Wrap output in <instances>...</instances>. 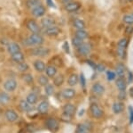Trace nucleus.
Wrapping results in <instances>:
<instances>
[{
    "label": "nucleus",
    "instance_id": "obj_37",
    "mask_svg": "<svg viewBox=\"0 0 133 133\" xmlns=\"http://www.w3.org/2000/svg\"><path fill=\"white\" fill-rule=\"evenodd\" d=\"M90 130V127L85 123H81L77 126L76 128V133L78 132H83V131H88Z\"/></svg>",
    "mask_w": 133,
    "mask_h": 133
},
{
    "label": "nucleus",
    "instance_id": "obj_1",
    "mask_svg": "<svg viewBox=\"0 0 133 133\" xmlns=\"http://www.w3.org/2000/svg\"><path fill=\"white\" fill-rule=\"evenodd\" d=\"M44 42V38L42 37L40 34H32L29 38H26L25 43L28 46H33V47H38L42 46Z\"/></svg>",
    "mask_w": 133,
    "mask_h": 133
},
{
    "label": "nucleus",
    "instance_id": "obj_38",
    "mask_svg": "<svg viewBox=\"0 0 133 133\" xmlns=\"http://www.w3.org/2000/svg\"><path fill=\"white\" fill-rule=\"evenodd\" d=\"M83 40L80 39V38H78L77 37H76V36H75V37L72 38V45L76 48H78L79 47H80L81 45L83 44Z\"/></svg>",
    "mask_w": 133,
    "mask_h": 133
},
{
    "label": "nucleus",
    "instance_id": "obj_36",
    "mask_svg": "<svg viewBox=\"0 0 133 133\" xmlns=\"http://www.w3.org/2000/svg\"><path fill=\"white\" fill-rule=\"evenodd\" d=\"M38 83H39L41 86L45 87V86L49 83L48 77H47L46 75H40V76L38 77Z\"/></svg>",
    "mask_w": 133,
    "mask_h": 133
},
{
    "label": "nucleus",
    "instance_id": "obj_10",
    "mask_svg": "<svg viewBox=\"0 0 133 133\" xmlns=\"http://www.w3.org/2000/svg\"><path fill=\"white\" fill-rule=\"evenodd\" d=\"M59 32H61V30L56 25L46 28V29L44 30V33L46 36H48V37H55V36H58L59 34Z\"/></svg>",
    "mask_w": 133,
    "mask_h": 133
},
{
    "label": "nucleus",
    "instance_id": "obj_45",
    "mask_svg": "<svg viewBox=\"0 0 133 133\" xmlns=\"http://www.w3.org/2000/svg\"><path fill=\"white\" fill-rule=\"evenodd\" d=\"M86 63L89 64L91 67L93 68L94 70H96V67H97V64H96L95 63H94L93 61H91V60H86Z\"/></svg>",
    "mask_w": 133,
    "mask_h": 133
},
{
    "label": "nucleus",
    "instance_id": "obj_32",
    "mask_svg": "<svg viewBox=\"0 0 133 133\" xmlns=\"http://www.w3.org/2000/svg\"><path fill=\"white\" fill-rule=\"evenodd\" d=\"M123 21L126 25H133V15L132 14H126L123 17Z\"/></svg>",
    "mask_w": 133,
    "mask_h": 133
},
{
    "label": "nucleus",
    "instance_id": "obj_8",
    "mask_svg": "<svg viewBox=\"0 0 133 133\" xmlns=\"http://www.w3.org/2000/svg\"><path fill=\"white\" fill-rule=\"evenodd\" d=\"M18 83L14 79H9L4 83V89L7 92H12L17 89Z\"/></svg>",
    "mask_w": 133,
    "mask_h": 133
},
{
    "label": "nucleus",
    "instance_id": "obj_14",
    "mask_svg": "<svg viewBox=\"0 0 133 133\" xmlns=\"http://www.w3.org/2000/svg\"><path fill=\"white\" fill-rule=\"evenodd\" d=\"M54 25H55V20L53 18H51V17H44L41 21V26L44 29L54 26Z\"/></svg>",
    "mask_w": 133,
    "mask_h": 133
},
{
    "label": "nucleus",
    "instance_id": "obj_46",
    "mask_svg": "<svg viewBox=\"0 0 133 133\" xmlns=\"http://www.w3.org/2000/svg\"><path fill=\"white\" fill-rule=\"evenodd\" d=\"M118 97H119V99H121V100H124V99H125V97H126V93H125V91H120Z\"/></svg>",
    "mask_w": 133,
    "mask_h": 133
},
{
    "label": "nucleus",
    "instance_id": "obj_29",
    "mask_svg": "<svg viewBox=\"0 0 133 133\" xmlns=\"http://www.w3.org/2000/svg\"><path fill=\"white\" fill-rule=\"evenodd\" d=\"M115 73L119 77H123L124 73H125V66L123 65V63H120L117 64L116 68H115Z\"/></svg>",
    "mask_w": 133,
    "mask_h": 133
},
{
    "label": "nucleus",
    "instance_id": "obj_55",
    "mask_svg": "<svg viewBox=\"0 0 133 133\" xmlns=\"http://www.w3.org/2000/svg\"><path fill=\"white\" fill-rule=\"evenodd\" d=\"M131 14H132V15H133V12H132V13H131Z\"/></svg>",
    "mask_w": 133,
    "mask_h": 133
},
{
    "label": "nucleus",
    "instance_id": "obj_24",
    "mask_svg": "<svg viewBox=\"0 0 133 133\" xmlns=\"http://www.w3.org/2000/svg\"><path fill=\"white\" fill-rule=\"evenodd\" d=\"M113 112L115 113H116V114H118V113H121L123 112L124 110V105L123 104L122 102H116L115 103V104L113 105Z\"/></svg>",
    "mask_w": 133,
    "mask_h": 133
},
{
    "label": "nucleus",
    "instance_id": "obj_27",
    "mask_svg": "<svg viewBox=\"0 0 133 133\" xmlns=\"http://www.w3.org/2000/svg\"><path fill=\"white\" fill-rule=\"evenodd\" d=\"M11 101V97L6 92H0V105H7Z\"/></svg>",
    "mask_w": 133,
    "mask_h": 133
},
{
    "label": "nucleus",
    "instance_id": "obj_3",
    "mask_svg": "<svg viewBox=\"0 0 133 133\" xmlns=\"http://www.w3.org/2000/svg\"><path fill=\"white\" fill-rule=\"evenodd\" d=\"M31 54L33 55H36V56L44 57V56H47V55L50 54V49L44 48V47H43V46L35 47V48L31 50Z\"/></svg>",
    "mask_w": 133,
    "mask_h": 133
},
{
    "label": "nucleus",
    "instance_id": "obj_31",
    "mask_svg": "<svg viewBox=\"0 0 133 133\" xmlns=\"http://www.w3.org/2000/svg\"><path fill=\"white\" fill-rule=\"evenodd\" d=\"M19 106H20V109L23 112H29L31 110V106L29 104L26 100H21L19 104Z\"/></svg>",
    "mask_w": 133,
    "mask_h": 133
},
{
    "label": "nucleus",
    "instance_id": "obj_28",
    "mask_svg": "<svg viewBox=\"0 0 133 133\" xmlns=\"http://www.w3.org/2000/svg\"><path fill=\"white\" fill-rule=\"evenodd\" d=\"M53 78H54V79H53V84H54V86L61 87V86L63 84V82H64V75L58 74L57 76L55 75Z\"/></svg>",
    "mask_w": 133,
    "mask_h": 133
},
{
    "label": "nucleus",
    "instance_id": "obj_17",
    "mask_svg": "<svg viewBox=\"0 0 133 133\" xmlns=\"http://www.w3.org/2000/svg\"><path fill=\"white\" fill-rule=\"evenodd\" d=\"M49 107L50 105L47 101H42L39 105L37 106V112L41 114H44L49 111Z\"/></svg>",
    "mask_w": 133,
    "mask_h": 133
},
{
    "label": "nucleus",
    "instance_id": "obj_6",
    "mask_svg": "<svg viewBox=\"0 0 133 133\" xmlns=\"http://www.w3.org/2000/svg\"><path fill=\"white\" fill-rule=\"evenodd\" d=\"M45 126L51 131H56L59 130V122L54 118H48L45 121Z\"/></svg>",
    "mask_w": 133,
    "mask_h": 133
},
{
    "label": "nucleus",
    "instance_id": "obj_43",
    "mask_svg": "<svg viewBox=\"0 0 133 133\" xmlns=\"http://www.w3.org/2000/svg\"><path fill=\"white\" fill-rule=\"evenodd\" d=\"M79 81H80L82 88L84 89L85 86H86V80H85V77H84V75H83V73H81L80 76H79Z\"/></svg>",
    "mask_w": 133,
    "mask_h": 133
},
{
    "label": "nucleus",
    "instance_id": "obj_11",
    "mask_svg": "<svg viewBox=\"0 0 133 133\" xmlns=\"http://www.w3.org/2000/svg\"><path fill=\"white\" fill-rule=\"evenodd\" d=\"M91 92L95 96H102L105 93V88L102 84H100L99 82H96L92 85L91 87Z\"/></svg>",
    "mask_w": 133,
    "mask_h": 133
},
{
    "label": "nucleus",
    "instance_id": "obj_33",
    "mask_svg": "<svg viewBox=\"0 0 133 133\" xmlns=\"http://www.w3.org/2000/svg\"><path fill=\"white\" fill-rule=\"evenodd\" d=\"M54 91H55V89H54V86L51 85V84H47L45 87H44V92L47 96H52L54 94Z\"/></svg>",
    "mask_w": 133,
    "mask_h": 133
},
{
    "label": "nucleus",
    "instance_id": "obj_34",
    "mask_svg": "<svg viewBox=\"0 0 133 133\" xmlns=\"http://www.w3.org/2000/svg\"><path fill=\"white\" fill-rule=\"evenodd\" d=\"M22 80L27 83L28 85H31L34 82V78L30 73H25L22 75Z\"/></svg>",
    "mask_w": 133,
    "mask_h": 133
},
{
    "label": "nucleus",
    "instance_id": "obj_41",
    "mask_svg": "<svg viewBox=\"0 0 133 133\" xmlns=\"http://www.w3.org/2000/svg\"><path fill=\"white\" fill-rule=\"evenodd\" d=\"M115 72H112V71H107V78L109 81H112L114 80H115Z\"/></svg>",
    "mask_w": 133,
    "mask_h": 133
},
{
    "label": "nucleus",
    "instance_id": "obj_5",
    "mask_svg": "<svg viewBox=\"0 0 133 133\" xmlns=\"http://www.w3.org/2000/svg\"><path fill=\"white\" fill-rule=\"evenodd\" d=\"M31 13H32V15L36 18H41L46 14V8L44 7V5H43L42 4L39 5H37L36 7L33 8L31 10Z\"/></svg>",
    "mask_w": 133,
    "mask_h": 133
},
{
    "label": "nucleus",
    "instance_id": "obj_30",
    "mask_svg": "<svg viewBox=\"0 0 133 133\" xmlns=\"http://www.w3.org/2000/svg\"><path fill=\"white\" fill-rule=\"evenodd\" d=\"M41 0H27V3H26V5H27V7L29 8V9L32 10L33 8L36 7L37 5H41Z\"/></svg>",
    "mask_w": 133,
    "mask_h": 133
},
{
    "label": "nucleus",
    "instance_id": "obj_35",
    "mask_svg": "<svg viewBox=\"0 0 133 133\" xmlns=\"http://www.w3.org/2000/svg\"><path fill=\"white\" fill-rule=\"evenodd\" d=\"M116 54H117V56L119 57L120 59H122V60L125 59V57H126V49L123 48H120V47H117Z\"/></svg>",
    "mask_w": 133,
    "mask_h": 133
},
{
    "label": "nucleus",
    "instance_id": "obj_12",
    "mask_svg": "<svg viewBox=\"0 0 133 133\" xmlns=\"http://www.w3.org/2000/svg\"><path fill=\"white\" fill-rule=\"evenodd\" d=\"M81 8V4L76 1H72L65 5V10L68 13H74Z\"/></svg>",
    "mask_w": 133,
    "mask_h": 133
},
{
    "label": "nucleus",
    "instance_id": "obj_47",
    "mask_svg": "<svg viewBox=\"0 0 133 133\" xmlns=\"http://www.w3.org/2000/svg\"><path fill=\"white\" fill-rule=\"evenodd\" d=\"M133 81V74L131 72H130L129 71L128 72V82L129 83H131Z\"/></svg>",
    "mask_w": 133,
    "mask_h": 133
},
{
    "label": "nucleus",
    "instance_id": "obj_15",
    "mask_svg": "<svg viewBox=\"0 0 133 133\" xmlns=\"http://www.w3.org/2000/svg\"><path fill=\"white\" fill-rule=\"evenodd\" d=\"M115 86L119 89V91H125L126 88H127V82L123 79V77H119L115 80Z\"/></svg>",
    "mask_w": 133,
    "mask_h": 133
},
{
    "label": "nucleus",
    "instance_id": "obj_2",
    "mask_svg": "<svg viewBox=\"0 0 133 133\" xmlns=\"http://www.w3.org/2000/svg\"><path fill=\"white\" fill-rule=\"evenodd\" d=\"M90 109H91V116L95 118V119H100L104 115V111L102 110V108L98 106L97 103H92Z\"/></svg>",
    "mask_w": 133,
    "mask_h": 133
},
{
    "label": "nucleus",
    "instance_id": "obj_54",
    "mask_svg": "<svg viewBox=\"0 0 133 133\" xmlns=\"http://www.w3.org/2000/svg\"><path fill=\"white\" fill-rule=\"evenodd\" d=\"M78 133H89L88 131H83V132H78Z\"/></svg>",
    "mask_w": 133,
    "mask_h": 133
},
{
    "label": "nucleus",
    "instance_id": "obj_52",
    "mask_svg": "<svg viewBox=\"0 0 133 133\" xmlns=\"http://www.w3.org/2000/svg\"><path fill=\"white\" fill-rule=\"evenodd\" d=\"M73 0H62V4H63V5H66V4H68V3H70V2H72Z\"/></svg>",
    "mask_w": 133,
    "mask_h": 133
},
{
    "label": "nucleus",
    "instance_id": "obj_20",
    "mask_svg": "<svg viewBox=\"0 0 133 133\" xmlns=\"http://www.w3.org/2000/svg\"><path fill=\"white\" fill-rule=\"evenodd\" d=\"M44 72H45V74L48 78H53V77L57 74L58 71H57V68L55 67V66L48 65V66H46L45 71H44Z\"/></svg>",
    "mask_w": 133,
    "mask_h": 133
},
{
    "label": "nucleus",
    "instance_id": "obj_7",
    "mask_svg": "<svg viewBox=\"0 0 133 133\" xmlns=\"http://www.w3.org/2000/svg\"><path fill=\"white\" fill-rule=\"evenodd\" d=\"M77 49V52L83 56H87V55H90L91 51V46L90 43H83L80 47H79Z\"/></svg>",
    "mask_w": 133,
    "mask_h": 133
},
{
    "label": "nucleus",
    "instance_id": "obj_26",
    "mask_svg": "<svg viewBox=\"0 0 133 133\" xmlns=\"http://www.w3.org/2000/svg\"><path fill=\"white\" fill-rule=\"evenodd\" d=\"M78 81H79V76L76 73H73L70 75L69 78H68V83L70 87H75V86L78 83Z\"/></svg>",
    "mask_w": 133,
    "mask_h": 133
},
{
    "label": "nucleus",
    "instance_id": "obj_21",
    "mask_svg": "<svg viewBox=\"0 0 133 133\" xmlns=\"http://www.w3.org/2000/svg\"><path fill=\"white\" fill-rule=\"evenodd\" d=\"M12 55V61H14L17 63H22V62H24V60H25L24 54L21 52V51H20V52H17L15 54H12V55Z\"/></svg>",
    "mask_w": 133,
    "mask_h": 133
},
{
    "label": "nucleus",
    "instance_id": "obj_53",
    "mask_svg": "<svg viewBox=\"0 0 133 133\" xmlns=\"http://www.w3.org/2000/svg\"><path fill=\"white\" fill-rule=\"evenodd\" d=\"M128 3H133V0H126Z\"/></svg>",
    "mask_w": 133,
    "mask_h": 133
},
{
    "label": "nucleus",
    "instance_id": "obj_51",
    "mask_svg": "<svg viewBox=\"0 0 133 133\" xmlns=\"http://www.w3.org/2000/svg\"><path fill=\"white\" fill-rule=\"evenodd\" d=\"M129 95L131 96V97H133V87H131L129 89Z\"/></svg>",
    "mask_w": 133,
    "mask_h": 133
},
{
    "label": "nucleus",
    "instance_id": "obj_13",
    "mask_svg": "<svg viewBox=\"0 0 133 133\" xmlns=\"http://www.w3.org/2000/svg\"><path fill=\"white\" fill-rule=\"evenodd\" d=\"M5 116L6 118V120H7L8 122H10V123H14V122H16L17 120L19 119L18 113H17L15 111L11 110V109L5 111Z\"/></svg>",
    "mask_w": 133,
    "mask_h": 133
},
{
    "label": "nucleus",
    "instance_id": "obj_23",
    "mask_svg": "<svg viewBox=\"0 0 133 133\" xmlns=\"http://www.w3.org/2000/svg\"><path fill=\"white\" fill-rule=\"evenodd\" d=\"M75 36L80 38V39L84 40L89 38V33L85 30H76V32H75Z\"/></svg>",
    "mask_w": 133,
    "mask_h": 133
},
{
    "label": "nucleus",
    "instance_id": "obj_42",
    "mask_svg": "<svg viewBox=\"0 0 133 133\" xmlns=\"http://www.w3.org/2000/svg\"><path fill=\"white\" fill-rule=\"evenodd\" d=\"M133 33V25H127L124 30V34L126 36H130Z\"/></svg>",
    "mask_w": 133,
    "mask_h": 133
},
{
    "label": "nucleus",
    "instance_id": "obj_44",
    "mask_svg": "<svg viewBox=\"0 0 133 133\" xmlns=\"http://www.w3.org/2000/svg\"><path fill=\"white\" fill-rule=\"evenodd\" d=\"M96 70H97L98 72H105V71H106V66H105L103 63H98V64H97Z\"/></svg>",
    "mask_w": 133,
    "mask_h": 133
},
{
    "label": "nucleus",
    "instance_id": "obj_18",
    "mask_svg": "<svg viewBox=\"0 0 133 133\" xmlns=\"http://www.w3.org/2000/svg\"><path fill=\"white\" fill-rule=\"evenodd\" d=\"M75 96H76V90L73 89L72 88L66 89L62 91V96L66 99H72L75 97Z\"/></svg>",
    "mask_w": 133,
    "mask_h": 133
},
{
    "label": "nucleus",
    "instance_id": "obj_48",
    "mask_svg": "<svg viewBox=\"0 0 133 133\" xmlns=\"http://www.w3.org/2000/svg\"><path fill=\"white\" fill-rule=\"evenodd\" d=\"M63 48H64V50L66 51V53H69V46H68V41H65V43H64Z\"/></svg>",
    "mask_w": 133,
    "mask_h": 133
},
{
    "label": "nucleus",
    "instance_id": "obj_50",
    "mask_svg": "<svg viewBox=\"0 0 133 133\" xmlns=\"http://www.w3.org/2000/svg\"><path fill=\"white\" fill-rule=\"evenodd\" d=\"M46 3L48 6H50V7H52V8H55V4L53 3L52 0H46Z\"/></svg>",
    "mask_w": 133,
    "mask_h": 133
},
{
    "label": "nucleus",
    "instance_id": "obj_39",
    "mask_svg": "<svg viewBox=\"0 0 133 133\" xmlns=\"http://www.w3.org/2000/svg\"><path fill=\"white\" fill-rule=\"evenodd\" d=\"M128 44H129V41L126 38H123L118 41L117 43V47H120V48H127L128 47Z\"/></svg>",
    "mask_w": 133,
    "mask_h": 133
},
{
    "label": "nucleus",
    "instance_id": "obj_49",
    "mask_svg": "<svg viewBox=\"0 0 133 133\" xmlns=\"http://www.w3.org/2000/svg\"><path fill=\"white\" fill-rule=\"evenodd\" d=\"M133 123V109L131 106H130V123Z\"/></svg>",
    "mask_w": 133,
    "mask_h": 133
},
{
    "label": "nucleus",
    "instance_id": "obj_25",
    "mask_svg": "<svg viewBox=\"0 0 133 133\" xmlns=\"http://www.w3.org/2000/svg\"><path fill=\"white\" fill-rule=\"evenodd\" d=\"M73 26L76 28V30H84L86 25H85V22L83 20L79 18H76L73 21Z\"/></svg>",
    "mask_w": 133,
    "mask_h": 133
},
{
    "label": "nucleus",
    "instance_id": "obj_40",
    "mask_svg": "<svg viewBox=\"0 0 133 133\" xmlns=\"http://www.w3.org/2000/svg\"><path fill=\"white\" fill-rule=\"evenodd\" d=\"M17 69H18L19 72H27V71L29 70V65H28L26 63H24V62H22V63H18V65H17Z\"/></svg>",
    "mask_w": 133,
    "mask_h": 133
},
{
    "label": "nucleus",
    "instance_id": "obj_9",
    "mask_svg": "<svg viewBox=\"0 0 133 133\" xmlns=\"http://www.w3.org/2000/svg\"><path fill=\"white\" fill-rule=\"evenodd\" d=\"M76 106L73 104H71V103H68V104H66L63 106V114L66 115V116H69V117L73 116L76 113Z\"/></svg>",
    "mask_w": 133,
    "mask_h": 133
},
{
    "label": "nucleus",
    "instance_id": "obj_16",
    "mask_svg": "<svg viewBox=\"0 0 133 133\" xmlns=\"http://www.w3.org/2000/svg\"><path fill=\"white\" fill-rule=\"evenodd\" d=\"M7 51L9 54L12 55V54L20 52L21 47H20V45L17 44V43H15V42H11L7 45Z\"/></svg>",
    "mask_w": 133,
    "mask_h": 133
},
{
    "label": "nucleus",
    "instance_id": "obj_19",
    "mask_svg": "<svg viewBox=\"0 0 133 133\" xmlns=\"http://www.w3.org/2000/svg\"><path fill=\"white\" fill-rule=\"evenodd\" d=\"M33 64H34V68H35L38 72H43L45 71L46 64L44 63V62H43L42 60H36Z\"/></svg>",
    "mask_w": 133,
    "mask_h": 133
},
{
    "label": "nucleus",
    "instance_id": "obj_4",
    "mask_svg": "<svg viewBox=\"0 0 133 133\" xmlns=\"http://www.w3.org/2000/svg\"><path fill=\"white\" fill-rule=\"evenodd\" d=\"M27 27H28V29H29V31L32 32V34H40L42 31L40 25L34 20L28 21Z\"/></svg>",
    "mask_w": 133,
    "mask_h": 133
},
{
    "label": "nucleus",
    "instance_id": "obj_22",
    "mask_svg": "<svg viewBox=\"0 0 133 133\" xmlns=\"http://www.w3.org/2000/svg\"><path fill=\"white\" fill-rule=\"evenodd\" d=\"M26 101H27L28 103H29L30 106H32V105H35L37 103L38 101V96L36 93H29V95L27 96V97H26Z\"/></svg>",
    "mask_w": 133,
    "mask_h": 133
}]
</instances>
